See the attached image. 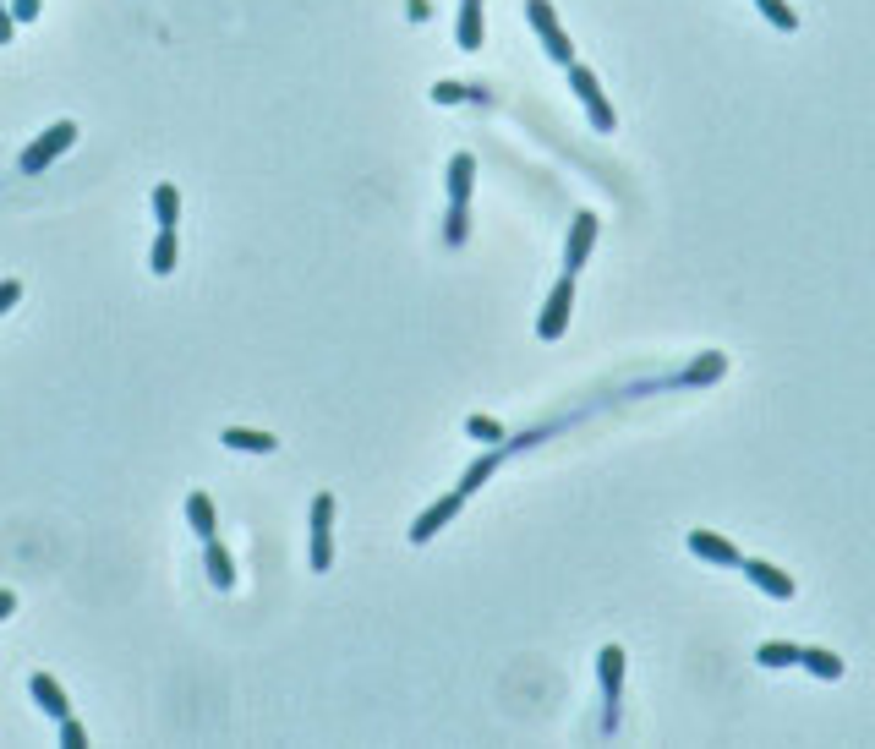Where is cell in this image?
Returning <instances> with one entry per match:
<instances>
[{
    "instance_id": "1",
    "label": "cell",
    "mask_w": 875,
    "mask_h": 749,
    "mask_svg": "<svg viewBox=\"0 0 875 749\" xmlns=\"http://www.w3.org/2000/svg\"><path fill=\"white\" fill-rule=\"evenodd\" d=\"M72 143H77V126H72V121H55L44 137H33V143L22 148L17 170H22V175H44V165H55V159H61Z\"/></svg>"
},
{
    "instance_id": "2",
    "label": "cell",
    "mask_w": 875,
    "mask_h": 749,
    "mask_svg": "<svg viewBox=\"0 0 875 749\" xmlns=\"http://www.w3.org/2000/svg\"><path fill=\"white\" fill-rule=\"evenodd\" d=\"M525 22L536 28V39L547 44V55H553L558 66H575V44H569V33L558 28V17H553L547 0H525Z\"/></svg>"
},
{
    "instance_id": "3",
    "label": "cell",
    "mask_w": 875,
    "mask_h": 749,
    "mask_svg": "<svg viewBox=\"0 0 875 749\" xmlns=\"http://www.w3.org/2000/svg\"><path fill=\"white\" fill-rule=\"evenodd\" d=\"M569 88H575V99L586 104V115H591V126L597 132H613V104H608V93H602V83H597V72L591 66H569Z\"/></svg>"
},
{
    "instance_id": "4",
    "label": "cell",
    "mask_w": 875,
    "mask_h": 749,
    "mask_svg": "<svg viewBox=\"0 0 875 749\" xmlns=\"http://www.w3.org/2000/svg\"><path fill=\"white\" fill-rule=\"evenodd\" d=\"M334 564V498L318 493L312 498V569H329Z\"/></svg>"
},
{
    "instance_id": "5",
    "label": "cell",
    "mask_w": 875,
    "mask_h": 749,
    "mask_svg": "<svg viewBox=\"0 0 875 749\" xmlns=\"http://www.w3.org/2000/svg\"><path fill=\"white\" fill-rule=\"evenodd\" d=\"M569 307H575V274L564 268V279L553 285V296H547L542 318H536V334H542V339H558V334L569 329Z\"/></svg>"
},
{
    "instance_id": "6",
    "label": "cell",
    "mask_w": 875,
    "mask_h": 749,
    "mask_svg": "<svg viewBox=\"0 0 875 749\" xmlns=\"http://www.w3.org/2000/svg\"><path fill=\"white\" fill-rule=\"evenodd\" d=\"M597 678H602V695H608V711H602V728H618V695H624V651L618 646H602L597 657Z\"/></svg>"
},
{
    "instance_id": "7",
    "label": "cell",
    "mask_w": 875,
    "mask_h": 749,
    "mask_svg": "<svg viewBox=\"0 0 875 749\" xmlns=\"http://www.w3.org/2000/svg\"><path fill=\"white\" fill-rule=\"evenodd\" d=\"M465 509V493H460V487H454V493H443L438 503H433V509H422V514H416V525H411V542L416 547H422V542H433V536L443 531V525H449L454 520V514H460Z\"/></svg>"
},
{
    "instance_id": "8",
    "label": "cell",
    "mask_w": 875,
    "mask_h": 749,
    "mask_svg": "<svg viewBox=\"0 0 875 749\" xmlns=\"http://www.w3.org/2000/svg\"><path fill=\"white\" fill-rule=\"evenodd\" d=\"M591 247H597V214H575V225H569V252H564L569 274H575V268H586Z\"/></svg>"
},
{
    "instance_id": "9",
    "label": "cell",
    "mask_w": 875,
    "mask_h": 749,
    "mask_svg": "<svg viewBox=\"0 0 875 749\" xmlns=\"http://www.w3.org/2000/svg\"><path fill=\"white\" fill-rule=\"evenodd\" d=\"M690 553L706 558V564H722V569H739V564H744L739 547L722 542V536H711V531H690Z\"/></svg>"
},
{
    "instance_id": "10",
    "label": "cell",
    "mask_w": 875,
    "mask_h": 749,
    "mask_svg": "<svg viewBox=\"0 0 875 749\" xmlns=\"http://www.w3.org/2000/svg\"><path fill=\"white\" fill-rule=\"evenodd\" d=\"M28 689H33V700H39V711H44V717H55V722H61V717H72V700H66V689L55 684L50 673H33V678H28Z\"/></svg>"
},
{
    "instance_id": "11",
    "label": "cell",
    "mask_w": 875,
    "mask_h": 749,
    "mask_svg": "<svg viewBox=\"0 0 875 749\" xmlns=\"http://www.w3.org/2000/svg\"><path fill=\"white\" fill-rule=\"evenodd\" d=\"M744 580H755L766 596H777V602H788L793 596V580L777 564H766V558H744Z\"/></svg>"
},
{
    "instance_id": "12",
    "label": "cell",
    "mask_w": 875,
    "mask_h": 749,
    "mask_svg": "<svg viewBox=\"0 0 875 749\" xmlns=\"http://www.w3.org/2000/svg\"><path fill=\"white\" fill-rule=\"evenodd\" d=\"M471 186H476V159L471 154H454L449 159V203L465 208V203H471Z\"/></svg>"
},
{
    "instance_id": "13",
    "label": "cell",
    "mask_w": 875,
    "mask_h": 749,
    "mask_svg": "<svg viewBox=\"0 0 875 749\" xmlns=\"http://www.w3.org/2000/svg\"><path fill=\"white\" fill-rule=\"evenodd\" d=\"M219 443H225V449H241V454H274L279 449V438L252 432V427H225V432H219Z\"/></svg>"
},
{
    "instance_id": "14",
    "label": "cell",
    "mask_w": 875,
    "mask_h": 749,
    "mask_svg": "<svg viewBox=\"0 0 875 749\" xmlns=\"http://www.w3.org/2000/svg\"><path fill=\"white\" fill-rule=\"evenodd\" d=\"M799 651L804 646H793V640H761V646H755V662L761 667H799Z\"/></svg>"
},
{
    "instance_id": "15",
    "label": "cell",
    "mask_w": 875,
    "mask_h": 749,
    "mask_svg": "<svg viewBox=\"0 0 875 749\" xmlns=\"http://www.w3.org/2000/svg\"><path fill=\"white\" fill-rule=\"evenodd\" d=\"M460 50H482V0H460Z\"/></svg>"
},
{
    "instance_id": "16",
    "label": "cell",
    "mask_w": 875,
    "mask_h": 749,
    "mask_svg": "<svg viewBox=\"0 0 875 749\" xmlns=\"http://www.w3.org/2000/svg\"><path fill=\"white\" fill-rule=\"evenodd\" d=\"M799 667H810L815 678H843V657H832L826 646H804L799 651Z\"/></svg>"
},
{
    "instance_id": "17",
    "label": "cell",
    "mask_w": 875,
    "mask_h": 749,
    "mask_svg": "<svg viewBox=\"0 0 875 749\" xmlns=\"http://www.w3.org/2000/svg\"><path fill=\"white\" fill-rule=\"evenodd\" d=\"M186 520H192V531L203 536V542H214V503H208V493L186 498Z\"/></svg>"
},
{
    "instance_id": "18",
    "label": "cell",
    "mask_w": 875,
    "mask_h": 749,
    "mask_svg": "<svg viewBox=\"0 0 875 749\" xmlns=\"http://www.w3.org/2000/svg\"><path fill=\"white\" fill-rule=\"evenodd\" d=\"M154 219H159V230H175V219H181V192L170 181L154 186Z\"/></svg>"
},
{
    "instance_id": "19",
    "label": "cell",
    "mask_w": 875,
    "mask_h": 749,
    "mask_svg": "<svg viewBox=\"0 0 875 749\" xmlns=\"http://www.w3.org/2000/svg\"><path fill=\"white\" fill-rule=\"evenodd\" d=\"M208 580H214L219 591H230V585H236V564H230V553L219 547V536L208 542Z\"/></svg>"
},
{
    "instance_id": "20",
    "label": "cell",
    "mask_w": 875,
    "mask_h": 749,
    "mask_svg": "<svg viewBox=\"0 0 875 749\" xmlns=\"http://www.w3.org/2000/svg\"><path fill=\"white\" fill-rule=\"evenodd\" d=\"M755 6H761V17L772 22L777 33H793V28H799V11H793L788 0H755Z\"/></svg>"
},
{
    "instance_id": "21",
    "label": "cell",
    "mask_w": 875,
    "mask_h": 749,
    "mask_svg": "<svg viewBox=\"0 0 875 749\" xmlns=\"http://www.w3.org/2000/svg\"><path fill=\"white\" fill-rule=\"evenodd\" d=\"M148 257H154V263H148L154 274H175V230H159L154 252H148Z\"/></svg>"
},
{
    "instance_id": "22",
    "label": "cell",
    "mask_w": 875,
    "mask_h": 749,
    "mask_svg": "<svg viewBox=\"0 0 875 749\" xmlns=\"http://www.w3.org/2000/svg\"><path fill=\"white\" fill-rule=\"evenodd\" d=\"M493 471H498V454H482V460H476L471 471L460 476V493H465V498H471V493H482V482H487Z\"/></svg>"
},
{
    "instance_id": "23",
    "label": "cell",
    "mask_w": 875,
    "mask_h": 749,
    "mask_svg": "<svg viewBox=\"0 0 875 749\" xmlns=\"http://www.w3.org/2000/svg\"><path fill=\"white\" fill-rule=\"evenodd\" d=\"M465 230H471V214L449 203V219H443V241H449V247H460V241H465Z\"/></svg>"
},
{
    "instance_id": "24",
    "label": "cell",
    "mask_w": 875,
    "mask_h": 749,
    "mask_svg": "<svg viewBox=\"0 0 875 749\" xmlns=\"http://www.w3.org/2000/svg\"><path fill=\"white\" fill-rule=\"evenodd\" d=\"M465 432H471L476 443H498V438H504V427H498L493 416H471V421H465Z\"/></svg>"
},
{
    "instance_id": "25",
    "label": "cell",
    "mask_w": 875,
    "mask_h": 749,
    "mask_svg": "<svg viewBox=\"0 0 875 749\" xmlns=\"http://www.w3.org/2000/svg\"><path fill=\"white\" fill-rule=\"evenodd\" d=\"M55 728H61V744H66V749H83V744H88V733H83V722H77V717H61Z\"/></svg>"
},
{
    "instance_id": "26",
    "label": "cell",
    "mask_w": 875,
    "mask_h": 749,
    "mask_svg": "<svg viewBox=\"0 0 875 749\" xmlns=\"http://www.w3.org/2000/svg\"><path fill=\"white\" fill-rule=\"evenodd\" d=\"M433 99H438V104H460V99H471V88H465V83H438Z\"/></svg>"
},
{
    "instance_id": "27",
    "label": "cell",
    "mask_w": 875,
    "mask_h": 749,
    "mask_svg": "<svg viewBox=\"0 0 875 749\" xmlns=\"http://www.w3.org/2000/svg\"><path fill=\"white\" fill-rule=\"evenodd\" d=\"M17 301H22V285H17V279H0V318H6Z\"/></svg>"
},
{
    "instance_id": "28",
    "label": "cell",
    "mask_w": 875,
    "mask_h": 749,
    "mask_svg": "<svg viewBox=\"0 0 875 749\" xmlns=\"http://www.w3.org/2000/svg\"><path fill=\"white\" fill-rule=\"evenodd\" d=\"M717 372H722V356H706V361H695L690 367V378L700 383V378H717Z\"/></svg>"
},
{
    "instance_id": "29",
    "label": "cell",
    "mask_w": 875,
    "mask_h": 749,
    "mask_svg": "<svg viewBox=\"0 0 875 749\" xmlns=\"http://www.w3.org/2000/svg\"><path fill=\"white\" fill-rule=\"evenodd\" d=\"M39 6H44V0H11V17H17V22H33V17H39Z\"/></svg>"
},
{
    "instance_id": "30",
    "label": "cell",
    "mask_w": 875,
    "mask_h": 749,
    "mask_svg": "<svg viewBox=\"0 0 875 749\" xmlns=\"http://www.w3.org/2000/svg\"><path fill=\"white\" fill-rule=\"evenodd\" d=\"M11 33H17V17H11V0H0V44H11Z\"/></svg>"
},
{
    "instance_id": "31",
    "label": "cell",
    "mask_w": 875,
    "mask_h": 749,
    "mask_svg": "<svg viewBox=\"0 0 875 749\" xmlns=\"http://www.w3.org/2000/svg\"><path fill=\"white\" fill-rule=\"evenodd\" d=\"M11 613H17V596H11V591H0V618H11Z\"/></svg>"
}]
</instances>
